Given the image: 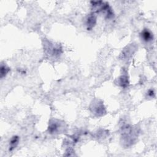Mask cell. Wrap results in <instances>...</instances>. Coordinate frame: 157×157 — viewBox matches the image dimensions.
Masks as SVG:
<instances>
[{
  "instance_id": "cell-1",
  "label": "cell",
  "mask_w": 157,
  "mask_h": 157,
  "mask_svg": "<svg viewBox=\"0 0 157 157\" xmlns=\"http://www.w3.org/2000/svg\"><path fill=\"white\" fill-rule=\"evenodd\" d=\"M121 142L126 147L131 146L137 137V130L129 124H126L121 127Z\"/></svg>"
},
{
  "instance_id": "cell-2",
  "label": "cell",
  "mask_w": 157,
  "mask_h": 157,
  "mask_svg": "<svg viewBox=\"0 0 157 157\" xmlns=\"http://www.w3.org/2000/svg\"><path fill=\"white\" fill-rule=\"evenodd\" d=\"M90 110L91 112L96 117H102L106 113L105 107L103 104V102L98 99H95L92 101L90 105Z\"/></svg>"
},
{
  "instance_id": "cell-3",
  "label": "cell",
  "mask_w": 157,
  "mask_h": 157,
  "mask_svg": "<svg viewBox=\"0 0 157 157\" xmlns=\"http://www.w3.org/2000/svg\"><path fill=\"white\" fill-rule=\"evenodd\" d=\"M64 122L56 119L50 121L48 126V132L50 134H58L64 131Z\"/></svg>"
},
{
  "instance_id": "cell-4",
  "label": "cell",
  "mask_w": 157,
  "mask_h": 157,
  "mask_svg": "<svg viewBox=\"0 0 157 157\" xmlns=\"http://www.w3.org/2000/svg\"><path fill=\"white\" fill-rule=\"evenodd\" d=\"M97 22V17L96 15L92 12L88 14L85 18L84 24L86 27V29L88 31L93 29V28L95 26Z\"/></svg>"
},
{
  "instance_id": "cell-5",
  "label": "cell",
  "mask_w": 157,
  "mask_h": 157,
  "mask_svg": "<svg viewBox=\"0 0 157 157\" xmlns=\"http://www.w3.org/2000/svg\"><path fill=\"white\" fill-rule=\"evenodd\" d=\"M115 83L117 85L125 88L128 86L129 82V78L128 76L127 75L123 74L120 75L117 79L115 80Z\"/></svg>"
},
{
  "instance_id": "cell-6",
  "label": "cell",
  "mask_w": 157,
  "mask_h": 157,
  "mask_svg": "<svg viewBox=\"0 0 157 157\" xmlns=\"http://www.w3.org/2000/svg\"><path fill=\"white\" fill-rule=\"evenodd\" d=\"M136 50V48H134V45L131 44L128 46H127L124 50L122 51V53H121V55L122 56L121 58L123 59H127L129 58L132 54Z\"/></svg>"
},
{
  "instance_id": "cell-7",
  "label": "cell",
  "mask_w": 157,
  "mask_h": 157,
  "mask_svg": "<svg viewBox=\"0 0 157 157\" xmlns=\"http://www.w3.org/2000/svg\"><path fill=\"white\" fill-rule=\"evenodd\" d=\"M142 39L145 42H149L153 39V33L148 29H144L140 33Z\"/></svg>"
},
{
  "instance_id": "cell-8",
  "label": "cell",
  "mask_w": 157,
  "mask_h": 157,
  "mask_svg": "<svg viewBox=\"0 0 157 157\" xmlns=\"http://www.w3.org/2000/svg\"><path fill=\"white\" fill-rule=\"evenodd\" d=\"M19 137L17 136H13V137H11L9 141V151L13 150L17 147L19 143Z\"/></svg>"
},
{
  "instance_id": "cell-9",
  "label": "cell",
  "mask_w": 157,
  "mask_h": 157,
  "mask_svg": "<svg viewBox=\"0 0 157 157\" xmlns=\"http://www.w3.org/2000/svg\"><path fill=\"white\" fill-rule=\"evenodd\" d=\"M9 71H10V68L7 66H6V64H1V69H0L1 78H2L4 77H5Z\"/></svg>"
},
{
  "instance_id": "cell-10",
  "label": "cell",
  "mask_w": 157,
  "mask_h": 157,
  "mask_svg": "<svg viewBox=\"0 0 157 157\" xmlns=\"http://www.w3.org/2000/svg\"><path fill=\"white\" fill-rule=\"evenodd\" d=\"M155 96V92L153 89H150L147 92V98H153Z\"/></svg>"
}]
</instances>
